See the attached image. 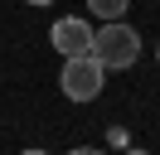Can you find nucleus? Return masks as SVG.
<instances>
[{"label": "nucleus", "mask_w": 160, "mask_h": 155, "mask_svg": "<svg viewBox=\"0 0 160 155\" xmlns=\"http://www.w3.org/2000/svg\"><path fill=\"white\" fill-rule=\"evenodd\" d=\"M92 58H97L107 73H121L141 58V34L126 19H107L102 29H92Z\"/></svg>", "instance_id": "nucleus-1"}, {"label": "nucleus", "mask_w": 160, "mask_h": 155, "mask_svg": "<svg viewBox=\"0 0 160 155\" xmlns=\"http://www.w3.org/2000/svg\"><path fill=\"white\" fill-rule=\"evenodd\" d=\"M131 155H146V150H131Z\"/></svg>", "instance_id": "nucleus-8"}, {"label": "nucleus", "mask_w": 160, "mask_h": 155, "mask_svg": "<svg viewBox=\"0 0 160 155\" xmlns=\"http://www.w3.org/2000/svg\"><path fill=\"white\" fill-rule=\"evenodd\" d=\"M68 155H107V150H97V145H78V150H68Z\"/></svg>", "instance_id": "nucleus-5"}, {"label": "nucleus", "mask_w": 160, "mask_h": 155, "mask_svg": "<svg viewBox=\"0 0 160 155\" xmlns=\"http://www.w3.org/2000/svg\"><path fill=\"white\" fill-rule=\"evenodd\" d=\"M20 155H44V150H20Z\"/></svg>", "instance_id": "nucleus-7"}, {"label": "nucleus", "mask_w": 160, "mask_h": 155, "mask_svg": "<svg viewBox=\"0 0 160 155\" xmlns=\"http://www.w3.org/2000/svg\"><path fill=\"white\" fill-rule=\"evenodd\" d=\"M24 5H53V0H24Z\"/></svg>", "instance_id": "nucleus-6"}, {"label": "nucleus", "mask_w": 160, "mask_h": 155, "mask_svg": "<svg viewBox=\"0 0 160 155\" xmlns=\"http://www.w3.org/2000/svg\"><path fill=\"white\" fill-rule=\"evenodd\" d=\"M53 48H58L63 58H78V53H92V29L88 19H58V24L49 29Z\"/></svg>", "instance_id": "nucleus-3"}, {"label": "nucleus", "mask_w": 160, "mask_h": 155, "mask_svg": "<svg viewBox=\"0 0 160 155\" xmlns=\"http://www.w3.org/2000/svg\"><path fill=\"white\" fill-rule=\"evenodd\" d=\"M107 82V68L97 63L92 53H78V58H63V73H58V87L68 102H92Z\"/></svg>", "instance_id": "nucleus-2"}, {"label": "nucleus", "mask_w": 160, "mask_h": 155, "mask_svg": "<svg viewBox=\"0 0 160 155\" xmlns=\"http://www.w3.org/2000/svg\"><path fill=\"white\" fill-rule=\"evenodd\" d=\"M155 58H160V48H155Z\"/></svg>", "instance_id": "nucleus-9"}, {"label": "nucleus", "mask_w": 160, "mask_h": 155, "mask_svg": "<svg viewBox=\"0 0 160 155\" xmlns=\"http://www.w3.org/2000/svg\"><path fill=\"white\" fill-rule=\"evenodd\" d=\"M88 10L102 19V24H107V19H121V15H126V10H131V0H88Z\"/></svg>", "instance_id": "nucleus-4"}]
</instances>
